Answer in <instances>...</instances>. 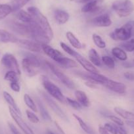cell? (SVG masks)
Returning a JSON list of instances; mask_svg holds the SVG:
<instances>
[{"label": "cell", "instance_id": "cell-6", "mask_svg": "<svg viewBox=\"0 0 134 134\" xmlns=\"http://www.w3.org/2000/svg\"><path fill=\"white\" fill-rule=\"evenodd\" d=\"M46 64H47V67L49 69L52 71V72L53 73L54 75L62 82L64 85H65L67 87H69V89H71L73 90L76 87L75 84H74V82L67 76L66 74H64L60 69H59L57 67L55 66L54 64H53L52 63H49L48 61L46 62Z\"/></svg>", "mask_w": 134, "mask_h": 134}, {"label": "cell", "instance_id": "cell-11", "mask_svg": "<svg viewBox=\"0 0 134 134\" xmlns=\"http://www.w3.org/2000/svg\"><path fill=\"white\" fill-rule=\"evenodd\" d=\"M103 86L106 87L107 88L109 89L114 92L117 93L119 94H124L126 92V86L121 82H116V81L113 80L107 79L102 83Z\"/></svg>", "mask_w": 134, "mask_h": 134}, {"label": "cell", "instance_id": "cell-27", "mask_svg": "<svg viewBox=\"0 0 134 134\" xmlns=\"http://www.w3.org/2000/svg\"><path fill=\"white\" fill-rule=\"evenodd\" d=\"M73 116H74V118H76V120L78 121V123H79V124H80V126L81 128H82V130H83V131L86 133L96 134L95 133V131H94L92 129H91V127H90V126H89L88 125H87V124H86V122H85L84 121H83V120L80 118V117L78 116V115H76V114H73Z\"/></svg>", "mask_w": 134, "mask_h": 134}, {"label": "cell", "instance_id": "cell-4", "mask_svg": "<svg viewBox=\"0 0 134 134\" xmlns=\"http://www.w3.org/2000/svg\"><path fill=\"white\" fill-rule=\"evenodd\" d=\"M42 82L45 90L47 91L48 93H49L50 95L62 103H66V97L63 94L61 90L56 85L51 82L46 76H42Z\"/></svg>", "mask_w": 134, "mask_h": 134}, {"label": "cell", "instance_id": "cell-17", "mask_svg": "<svg viewBox=\"0 0 134 134\" xmlns=\"http://www.w3.org/2000/svg\"><path fill=\"white\" fill-rule=\"evenodd\" d=\"M19 39L15 36L5 30H0V42L2 43H16Z\"/></svg>", "mask_w": 134, "mask_h": 134}, {"label": "cell", "instance_id": "cell-12", "mask_svg": "<svg viewBox=\"0 0 134 134\" xmlns=\"http://www.w3.org/2000/svg\"><path fill=\"white\" fill-rule=\"evenodd\" d=\"M20 47L26 49L30 51L39 53L42 50V44L38 43L34 40H19L17 42Z\"/></svg>", "mask_w": 134, "mask_h": 134}, {"label": "cell", "instance_id": "cell-32", "mask_svg": "<svg viewBox=\"0 0 134 134\" xmlns=\"http://www.w3.org/2000/svg\"><path fill=\"white\" fill-rule=\"evenodd\" d=\"M120 48L127 52H133L134 51V38L130 39L129 40L125 41L120 44Z\"/></svg>", "mask_w": 134, "mask_h": 134}, {"label": "cell", "instance_id": "cell-18", "mask_svg": "<svg viewBox=\"0 0 134 134\" xmlns=\"http://www.w3.org/2000/svg\"><path fill=\"white\" fill-rule=\"evenodd\" d=\"M99 0H90L82 7L83 13H93L99 9Z\"/></svg>", "mask_w": 134, "mask_h": 134}, {"label": "cell", "instance_id": "cell-20", "mask_svg": "<svg viewBox=\"0 0 134 134\" xmlns=\"http://www.w3.org/2000/svg\"><path fill=\"white\" fill-rule=\"evenodd\" d=\"M88 57L91 63L96 66H102V60L100 58L99 53L95 49L92 48L89 51Z\"/></svg>", "mask_w": 134, "mask_h": 134}, {"label": "cell", "instance_id": "cell-48", "mask_svg": "<svg viewBox=\"0 0 134 134\" xmlns=\"http://www.w3.org/2000/svg\"><path fill=\"white\" fill-rule=\"evenodd\" d=\"M126 123H127V125H129L130 126H131V127H133L134 128V121L127 120V122H126Z\"/></svg>", "mask_w": 134, "mask_h": 134}, {"label": "cell", "instance_id": "cell-37", "mask_svg": "<svg viewBox=\"0 0 134 134\" xmlns=\"http://www.w3.org/2000/svg\"><path fill=\"white\" fill-rule=\"evenodd\" d=\"M66 102L69 104L71 107H72L73 109H75V110H80L82 108V105H81L77 100L72 99H70V98L66 97Z\"/></svg>", "mask_w": 134, "mask_h": 134}, {"label": "cell", "instance_id": "cell-44", "mask_svg": "<svg viewBox=\"0 0 134 134\" xmlns=\"http://www.w3.org/2000/svg\"><path fill=\"white\" fill-rule=\"evenodd\" d=\"M116 126L117 131H118V133L119 134H127V131L126 130V129L123 127V126H118V125L116 124Z\"/></svg>", "mask_w": 134, "mask_h": 134}, {"label": "cell", "instance_id": "cell-30", "mask_svg": "<svg viewBox=\"0 0 134 134\" xmlns=\"http://www.w3.org/2000/svg\"><path fill=\"white\" fill-rule=\"evenodd\" d=\"M30 0H13L11 2V7L13 11H19L24 6H25Z\"/></svg>", "mask_w": 134, "mask_h": 134}, {"label": "cell", "instance_id": "cell-50", "mask_svg": "<svg viewBox=\"0 0 134 134\" xmlns=\"http://www.w3.org/2000/svg\"><path fill=\"white\" fill-rule=\"evenodd\" d=\"M47 134H55L53 132H52L51 131H49V130H48V131H47Z\"/></svg>", "mask_w": 134, "mask_h": 134}, {"label": "cell", "instance_id": "cell-3", "mask_svg": "<svg viewBox=\"0 0 134 134\" xmlns=\"http://www.w3.org/2000/svg\"><path fill=\"white\" fill-rule=\"evenodd\" d=\"M112 8L120 17H126L134 11V3L131 0H116Z\"/></svg>", "mask_w": 134, "mask_h": 134}, {"label": "cell", "instance_id": "cell-28", "mask_svg": "<svg viewBox=\"0 0 134 134\" xmlns=\"http://www.w3.org/2000/svg\"><path fill=\"white\" fill-rule=\"evenodd\" d=\"M13 12V9L11 5L0 4V20L7 17Z\"/></svg>", "mask_w": 134, "mask_h": 134}, {"label": "cell", "instance_id": "cell-23", "mask_svg": "<svg viewBox=\"0 0 134 134\" xmlns=\"http://www.w3.org/2000/svg\"><path fill=\"white\" fill-rule=\"evenodd\" d=\"M16 18L21 23H30L34 21L32 15L29 13L26 12L24 10H20V11H18L17 14H16Z\"/></svg>", "mask_w": 134, "mask_h": 134}, {"label": "cell", "instance_id": "cell-36", "mask_svg": "<svg viewBox=\"0 0 134 134\" xmlns=\"http://www.w3.org/2000/svg\"><path fill=\"white\" fill-rule=\"evenodd\" d=\"M60 47H61V48L63 49L64 50L65 52H66L67 53L69 54V55H70V56L76 57L78 55V53H77L76 51H75L74 50H73L71 47H69V46H67V45L66 44V43H64V42H60Z\"/></svg>", "mask_w": 134, "mask_h": 134}, {"label": "cell", "instance_id": "cell-10", "mask_svg": "<svg viewBox=\"0 0 134 134\" xmlns=\"http://www.w3.org/2000/svg\"><path fill=\"white\" fill-rule=\"evenodd\" d=\"M10 25L14 32L23 36L30 38V27L29 23L13 22Z\"/></svg>", "mask_w": 134, "mask_h": 134}, {"label": "cell", "instance_id": "cell-2", "mask_svg": "<svg viewBox=\"0 0 134 134\" xmlns=\"http://www.w3.org/2000/svg\"><path fill=\"white\" fill-rule=\"evenodd\" d=\"M134 34V20L127 22L123 26L116 28L110 34V37L114 41H127Z\"/></svg>", "mask_w": 134, "mask_h": 134}, {"label": "cell", "instance_id": "cell-16", "mask_svg": "<svg viewBox=\"0 0 134 134\" xmlns=\"http://www.w3.org/2000/svg\"><path fill=\"white\" fill-rule=\"evenodd\" d=\"M54 17L58 24H64L69 21L70 15L66 11L57 9L54 12Z\"/></svg>", "mask_w": 134, "mask_h": 134}, {"label": "cell", "instance_id": "cell-46", "mask_svg": "<svg viewBox=\"0 0 134 134\" xmlns=\"http://www.w3.org/2000/svg\"><path fill=\"white\" fill-rule=\"evenodd\" d=\"M124 66L125 67H126V68H132V67L134 66V64H133V63H125V64H124Z\"/></svg>", "mask_w": 134, "mask_h": 134}, {"label": "cell", "instance_id": "cell-21", "mask_svg": "<svg viewBox=\"0 0 134 134\" xmlns=\"http://www.w3.org/2000/svg\"><path fill=\"white\" fill-rule=\"evenodd\" d=\"M3 97H4L5 100H6V102L9 105V106L11 107L16 113H17L19 115L21 116V111H20V109L19 108L18 105H16L15 99H14L13 97L11 95V94H9L8 92H7V91H3Z\"/></svg>", "mask_w": 134, "mask_h": 134}, {"label": "cell", "instance_id": "cell-7", "mask_svg": "<svg viewBox=\"0 0 134 134\" xmlns=\"http://www.w3.org/2000/svg\"><path fill=\"white\" fill-rule=\"evenodd\" d=\"M2 63L6 69L15 71L19 75L20 74V70L17 60L12 54L7 53L2 59Z\"/></svg>", "mask_w": 134, "mask_h": 134}, {"label": "cell", "instance_id": "cell-40", "mask_svg": "<svg viewBox=\"0 0 134 134\" xmlns=\"http://www.w3.org/2000/svg\"><path fill=\"white\" fill-rule=\"evenodd\" d=\"M108 118H109L110 120L113 121L115 124L118 125V126H124V122L122 121V120H121L120 118L116 116L109 115L108 116Z\"/></svg>", "mask_w": 134, "mask_h": 134}, {"label": "cell", "instance_id": "cell-13", "mask_svg": "<svg viewBox=\"0 0 134 134\" xmlns=\"http://www.w3.org/2000/svg\"><path fill=\"white\" fill-rule=\"evenodd\" d=\"M92 24L99 27H108L112 24V20L107 13L102 14L92 19Z\"/></svg>", "mask_w": 134, "mask_h": 134}, {"label": "cell", "instance_id": "cell-47", "mask_svg": "<svg viewBox=\"0 0 134 134\" xmlns=\"http://www.w3.org/2000/svg\"><path fill=\"white\" fill-rule=\"evenodd\" d=\"M55 126H56L58 130H59V131H60V133H61V134H65V133H64V131H63V130H62V128H61V127H60V126H59V125L58 124V123H57V122H55Z\"/></svg>", "mask_w": 134, "mask_h": 134}, {"label": "cell", "instance_id": "cell-14", "mask_svg": "<svg viewBox=\"0 0 134 134\" xmlns=\"http://www.w3.org/2000/svg\"><path fill=\"white\" fill-rule=\"evenodd\" d=\"M75 58L76 59L77 61L81 64L82 66H83V69L87 72H89L91 73H99L98 69H96V67L91 62L87 60L86 58L82 57L79 53L78 54V55Z\"/></svg>", "mask_w": 134, "mask_h": 134}, {"label": "cell", "instance_id": "cell-1", "mask_svg": "<svg viewBox=\"0 0 134 134\" xmlns=\"http://www.w3.org/2000/svg\"><path fill=\"white\" fill-rule=\"evenodd\" d=\"M27 10H28V12L32 15L34 21L36 23L37 25L42 29L46 36L51 41L53 38L54 34L47 18L40 11L39 9L36 7H33V6L29 7L27 9Z\"/></svg>", "mask_w": 134, "mask_h": 134}, {"label": "cell", "instance_id": "cell-25", "mask_svg": "<svg viewBox=\"0 0 134 134\" xmlns=\"http://www.w3.org/2000/svg\"><path fill=\"white\" fill-rule=\"evenodd\" d=\"M66 38L67 40H69V42H70V43L71 44V46L72 47H74L76 49H82L83 47L82 43L80 42L79 40L76 38V37L74 36V34L73 33H72L71 32H66Z\"/></svg>", "mask_w": 134, "mask_h": 134}, {"label": "cell", "instance_id": "cell-22", "mask_svg": "<svg viewBox=\"0 0 134 134\" xmlns=\"http://www.w3.org/2000/svg\"><path fill=\"white\" fill-rule=\"evenodd\" d=\"M57 63L60 64L62 66L64 67V68H67V69H72V68H76V67L78 66V63L74 61L71 59L65 57L64 56L62 57L58 60Z\"/></svg>", "mask_w": 134, "mask_h": 134}, {"label": "cell", "instance_id": "cell-5", "mask_svg": "<svg viewBox=\"0 0 134 134\" xmlns=\"http://www.w3.org/2000/svg\"><path fill=\"white\" fill-rule=\"evenodd\" d=\"M26 57L22 60V67L23 69L28 76H32L36 73L34 71V68H40L41 66V63L39 59L32 54H26Z\"/></svg>", "mask_w": 134, "mask_h": 134}, {"label": "cell", "instance_id": "cell-31", "mask_svg": "<svg viewBox=\"0 0 134 134\" xmlns=\"http://www.w3.org/2000/svg\"><path fill=\"white\" fill-rule=\"evenodd\" d=\"M24 100L25 102L26 106L29 108L30 110H32L34 112H38V109H37V107L36 105V103L33 100V99L30 97L29 95L28 94H24Z\"/></svg>", "mask_w": 134, "mask_h": 134}, {"label": "cell", "instance_id": "cell-15", "mask_svg": "<svg viewBox=\"0 0 134 134\" xmlns=\"http://www.w3.org/2000/svg\"><path fill=\"white\" fill-rule=\"evenodd\" d=\"M42 50L43 51V52H44L47 56L49 57L50 58H51L53 60H55L57 63L58 60H59L62 57L64 56L60 51H58V50L55 49L51 47V46H48L47 44H42Z\"/></svg>", "mask_w": 134, "mask_h": 134}, {"label": "cell", "instance_id": "cell-35", "mask_svg": "<svg viewBox=\"0 0 134 134\" xmlns=\"http://www.w3.org/2000/svg\"><path fill=\"white\" fill-rule=\"evenodd\" d=\"M101 60H102L103 64L105 66H107L109 69H113L115 67V62H114V59L112 57H110L104 56L103 57Z\"/></svg>", "mask_w": 134, "mask_h": 134}, {"label": "cell", "instance_id": "cell-26", "mask_svg": "<svg viewBox=\"0 0 134 134\" xmlns=\"http://www.w3.org/2000/svg\"><path fill=\"white\" fill-rule=\"evenodd\" d=\"M112 53L113 56L122 61H126L127 59V55L126 51L122 48L118 47H115L112 49Z\"/></svg>", "mask_w": 134, "mask_h": 134}, {"label": "cell", "instance_id": "cell-41", "mask_svg": "<svg viewBox=\"0 0 134 134\" xmlns=\"http://www.w3.org/2000/svg\"><path fill=\"white\" fill-rule=\"evenodd\" d=\"M10 87H11V90L15 92H19L20 90V87L19 84V82H11Z\"/></svg>", "mask_w": 134, "mask_h": 134}, {"label": "cell", "instance_id": "cell-34", "mask_svg": "<svg viewBox=\"0 0 134 134\" xmlns=\"http://www.w3.org/2000/svg\"><path fill=\"white\" fill-rule=\"evenodd\" d=\"M19 74H16L15 71L13 70H9L7 72L5 75V80L9 81L10 82H19Z\"/></svg>", "mask_w": 134, "mask_h": 134}, {"label": "cell", "instance_id": "cell-9", "mask_svg": "<svg viewBox=\"0 0 134 134\" xmlns=\"http://www.w3.org/2000/svg\"><path fill=\"white\" fill-rule=\"evenodd\" d=\"M43 97L44 98L45 100H46L47 103L48 104L49 106L50 107L51 109L53 110V111L57 114L59 117H60L62 120L66 121V122H69V118L66 116V115L65 114V113H64L63 110L61 109V108L57 105V104L55 103V100H53L48 95H47L45 93H43Z\"/></svg>", "mask_w": 134, "mask_h": 134}, {"label": "cell", "instance_id": "cell-33", "mask_svg": "<svg viewBox=\"0 0 134 134\" xmlns=\"http://www.w3.org/2000/svg\"><path fill=\"white\" fill-rule=\"evenodd\" d=\"M92 39L94 43L99 48L104 49L106 47V43L105 41L103 40V38L99 35L97 34H93L92 36Z\"/></svg>", "mask_w": 134, "mask_h": 134}, {"label": "cell", "instance_id": "cell-38", "mask_svg": "<svg viewBox=\"0 0 134 134\" xmlns=\"http://www.w3.org/2000/svg\"><path fill=\"white\" fill-rule=\"evenodd\" d=\"M26 114L27 118H28V120L34 124H38L40 122L39 118L34 113H32V111L29 110H26Z\"/></svg>", "mask_w": 134, "mask_h": 134}, {"label": "cell", "instance_id": "cell-51", "mask_svg": "<svg viewBox=\"0 0 134 134\" xmlns=\"http://www.w3.org/2000/svg\"><path fill=\"white\" fill-rule=\"evenodd\" d=\"M133 64H134V60H133Z\"/></svg>", "mask_w": 134, "mask_h": 134}, {"label": "cell", "instance_id": "cell-49", "mask_svg": "<svg viewBox=\"0 0 134 134\" xmlns=\"http://www.w3.org/2000/svg\"><path fill=\"white\" fill-rule=\"evenodd\" d=\"M89 1H90V0H78V2H80V3H87Z\"/></svg>", "mask_w": 134, "mask_h": 134}, {"label": "cell", "instance_id": "cell-8", "mask_svg": "<svg viewBox=\"0 0 134 134\" xmlns=\"http://www.w3.org/2000/svg\"><path fill=\"white\" fill-rule=\"evenodd\" d=\"M9 109L10 114H11L13 119L15 120L16 124L21 129V130L24 132V134H35L32 131V129L28 126V124L23 120V118H21V116H20L17 113H16L11 107H9Z\"/></svg>", "mask_w": 134, "mask_h": 134}, {"label": "cell", "instance_id": "cell-43", "mask_svg": "<svg viewBox=\"0 0 134 134\" xmlns=\"http://www.w3.org/2000/svg\"><path fill=\"white\" fill-rule=\"evenodd\" d=\"M124 76L126 79L130 81H134V73L132 72H126L124 74Z\"/></svg>", "mask_w": 134, "mask_h": 134}, {"label": "cell", "instance_id": "cell-29", "mask_svg": "<svg viewBox=\"0 0 134 134\" xmlns=\"http://www.w3.org/2000/svg\"><path fill=\"white\" fill-rule=\"evenodd\" d=\"M37 104L38 105V107H39L40 111L41 116H42V118L45 121H47V122H51V117L50 116V114H49V113L47 112V110H46L45 107L43 106V104L42 103L40 100L39 99H37L36 100Z\"/></svg>", "mask_w": 134, "mask_h": 134}, {"label": "cell", "instance_id": "cell-39", "mask_svg": "<svg viewBox=\"0 0 134 134\" xmlns=\"http://www.w3.org/2000/svg\"><path fill=\"white\" fill-rule=\"evenodd\" d=\"M104 128H105L108 132L110 133L118 134V131H117L116 126L115 124L106 123L104 125Z\"/></svg>", "mask_w": 134, "mask_h": 134}, {"label": "cell", "instance_id": "cell-45", "mask_svg": "<svg viewBox=\"0 0 134 134\" xmlns=\"http://www.w3.org/2000/svg\"><path fill=\"white\" fill-rule=\"evenodd\" d=\"M99 131L100 133V134H109V133L104 128V127H102V126L99 127Z\"/></svg>", "mask_w": 134, "mask_h": 134}, {"label": "cell", "instance_id": "cell-24", "mask_svg": "<svg viewBox=\"0 0 134 134\" xmlns=\"http://www.w3.org/2000/svg\"><path fill=\"white\" fill-rule=\"evenodd\" d=\"M114 109L116 113H117L124 119H126L127 120L134 121V113L122 109L120 107H115Z\"/></svg>", "mask_w": 134, "mask_h": 134}, {"label": "cell", "instance_id": "cell-19", "mask_svg": "<svg viewBox=\"0 0 134 134\" xmlns=\"http://www.w3.org/2000/svg\"><path fill=\"white\" fill-rule=\"evenodd\" d=\"M75 94L76 99L77 101L84 107H88L90 105V101L89 100L88 97L87 96L85 92L80 91V90H76L74 93Z\"/></svg>", "mask_w": 134, "mask_h": 134}, {"label": "cell", "instance_id": "cell-42", "mask_svg": "<svg viewBox=\"0 0 134 134\" xmlns=\"http://www.w3.org/2000/svg\"><path fill=\"white\" fill-rule=\"evenodd\" d=\"M8 125H9V127L10 130H11V132L13 133V134H22L18 130V129L15 127V125L13 124L12 123L9 122Z\"/></svg>", "mask_w": 134, "mask_h": 134}]
</instances>
